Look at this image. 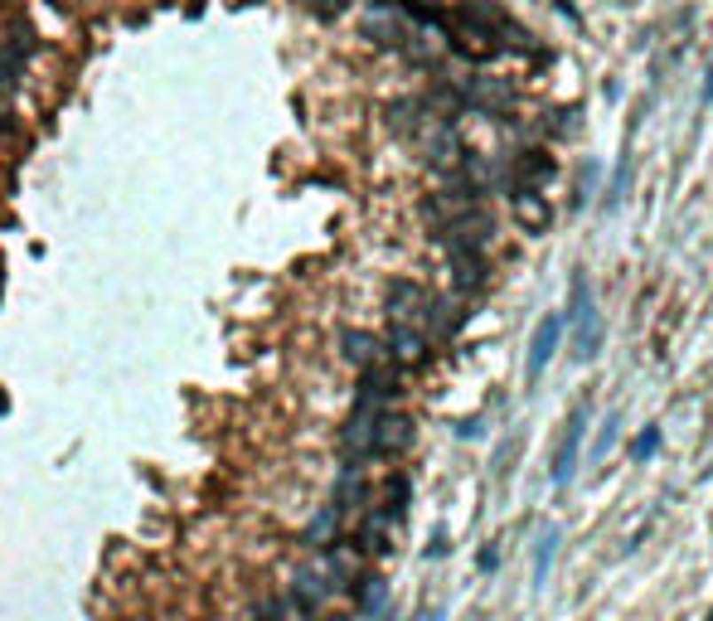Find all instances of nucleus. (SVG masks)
Segmentation results:
<instances>
[{"label": "nucleus", "mask_w": 713, "mask_h": 621, "mask_svg": "<svg viewBox=\"0 0 713 621\" xmlns=\"http://www.w3.org/2000/svg\"><path fill=\"white\" fill-rule=\"evenodd\" d=\"M568 345L577 365H592L602 350V310H597L587 272H573V296H568Z\"/></svg>", "instance_id": "f257e3e1"}, {"label": "nucleus", "mask_w": 713, "mask_h": 621, "mask_svg": "<svg viewBox=\"0 0 713 621\" xmlns=\"http://www.w3.org/2000/svg\"><path fill=\"white\" fill-rule=\"evenodd\" d=\"M388 320L418 326L422 335H427L432 326L447 330V320H442V302L427 292V287H418V282H394V287H388Z\"/></svg>", "instance_id": "f03ea898"}, {"label": "nucleus", "mask_w": 713, "mask_h": 621, "mask_svg": "<svg viewBox=\"0 0 713 621\" xmlns=\"http://www.w3.org/2000/svg\"><path fill=\"white\" fill-rule=\"evenodd\" d=\"M583 432H587V408L577 403L573 418H568L563 442H558V457H553V485H558V491H563V485L577 476V452H583Z\"/></svg>", "instance_id": "7ed1b4c3"}, {"label": "nucleus", "mask_w": 713, "mask_h": 621, "mask_svg": "<svg viewBox=\"0 0 713 621\" xmlns=\"http://www.w3.org/2000/svg\"><path fill=\"white\" fill-rule=\"evenodd\" d=\"M558 340H563V316H544L539 330H534V340H529V359H524V379H529V384H539V379H544V369H549Z\"/></svg>", "instance_id": "20e7f679"}, {"label": "nucleus", "mask_w": 713, "mask_h": 621, "mask_svg": "<svg viewBox=\"0 0 713 621\" xmlns=\"http://www.w3.org/2000/svg\"><path fill=\"white\" fill-rule=\"evenodd\" d=\"M451 287L461 296H475L485 287V253L475 248H451Z\"/></svg>", "instance_id": "39448f33"}, {"label": "nucleus", "mask_w": 713, "mask_h": 621, "mask_svg": "<svg viewBox=\"0 0 713 621\" xmlns=\"http://www.w3.org/2000/svg\"><path fill=\"white\" fill-rule=\"evenodd\" d=\"M330 593H335V583H330L325 568H302V573H296V587H292V602L302 607V612H316Z\"/></svg>", "instance_id": "423d86ee"}, {"label": "nucleus", "mask_w": 713, "mask_h": 621, "mask_svg": "<svg viewBox=\"0 0 713 621\" xmlns=\"http://www.w3.org/2000/svg\"><path fill=\"white\" fill-rule=\"evenodd\" d=\"M422 350H427V335H422L418 326H403V320L388 326V359H398V365H418Z\"/></svg>", "instance_id": "0eeeda50"}, {"label": "nucleus", "mask_w": 713, "mask_h": 621, "mask_svg": "<svg viewBox=\"0 0 713 621\" xmlns=\"http://www.w3.org/2000/svg\"><path fill=\"white\" fill-rule=\"evenodd\" d=\"M514 219H520L529 233H544L553 224V209H549V200H544L539 190H514Z\"/></svg>", "instance_id": "6e6552de"}, {"label": "nucleus", "mask_w": 713, "mask_h": 621, "mask_svg": "<svg viewBox=\"0 0 713 621\" xmlns=\"http://www.w3.org/2000/svg\"><path fill=\"white\" fill-rule=\"evenodd\" d=\"M345 359L359 369H369V365H379V359H388V350L379 345L374 335H364V330H345Z\"/></svg>", "instance_id": "1a4fd4ad"}, {"label": "nucleus", "mask_w": 713, "mask_h": 621, "mask_svg": "<svg viewBox=\"0 0 713 621\" xmlns=\"http://www.w3.org/2000/svg\"><path fill=\"white\" fill-rule=\"evenodd\" d=\"M549 175H553V161L544 151H529V155H520V165H514V190H539Z\"/></svg>", "instance_id": "9d476101"}, {"label": "nucleus", "mask_w": 713, "mask_h": 621, "mask_svg": "<svg viewBox=\"0 0 713 621\" xmlns=\"http://www.w3.org/2000/svg\"><path fill=\"white\" fill-rule=\"evenodd\" d=\"M355 597H359V612L364 617H379L384 612V602H388V583L384 578H374V573H364V578H355Z\"/></svg>", "instance_id": "9b49d317"}, {"label": "nucleus", "mask_w": 713, "mask_h": 621, "mask_svg": "<svg viewBox=\"0 0 713 621\" xmlns=\"http://www.w3.org/2000/svg\"><path fill=\"white\" fill-rule=\"evenodd\" d=\"M553 554H558V524H544L539 539H534V583H544V578H549Z\"/></svg>", "instance_id": "f8f14e48"}, {"label": "nucleus", "mask_w": 713, "mask_h": 621, "mask_svg": "<svg viewBox=\"0 0 713 621\" xmlns=\"http://www.w3.org/2000/svg\"><path fill=\"white\" fill-rule=\"evenodd\" d=\"M335 524H340V505H335V500H330V505H325V510H320V520L311 524V530H306V544H316V548H325V544H330V530H335Z\"/></svg>", "instance_id": "ddd939ff"}, {"label": "nucleus", "mask_w": 713, "mask_h": 621, "mask_svg": "<svg viewBox=\"0 0 713 621\" xmlns=\"http://www.w3.org/2000/svg\"><path fill=\"white\" fill-rule=\"evenodd\" d=\"M403 510H408V476H394V481H388V505H384V515L398 524Z\"/></svg>", "instance_id": "4468645a"}, {"label": "nucleus", "mask_w": 713, "mask_h": 621, "mask_svg": "<svg viewBox=\"0 0 713 621\" xmlns=\"http://www.w3.org/2000/svg\"><path fill=\"white\" fill-rule=\"evenodd\" d=\"M655 452H660V428H646V432L631 442V461H650Z\"/></svg>", "instance_id": "2eb2a0df"}, {"label": "nucleus", "mask_w": 713, "mask_h": 621, "mask_svg": "<svg viewBox=\"0 0 713 621\" xmlns=\"http://www.w3.org/2000/svg\"><path fill=\"white\" fill-rule=\"evenodd\" d=\"M616 422H622V418L612 413V418H607V428H602V437H597V457H607V452L616 447Z\"/></svg>", "instance_id": "dca6fc26"}, {"label": "nucleus", "mask_w": 713, "mask_h": 621, "mask_svg": "<svg viewBox=\"0 0 713 621\" xmlns=\"http://www.w3.org/2000/svg\"><path fill=\"white\" fill-rule=\"evenodd\" d=\"M306 5H311L316 15H325V20H330V15H340V10L349 5V0H306Z\"/></svg>", "instance_id": "f3484780"}, {"label": "nucleus", "mask_w": 713, "mask_h": 621, "mask_svg": "<svg viewBox=\"0 0 713 621\" xmlns=\"http://www.w3.org/2000/svg\"><path fill=\"white\" fill-rule=\"evenodd\" d=\"M475 563H481V573H495V563H500V548H481V558H475Z\"/></svg>", "instance_id": "a211bd4d"}, {"label": "nucleus", "mask_w": 713, "mask_h": 621, "mask_svg": "<svg viewBox=\"0 0 713 621\" xmlns=\"http://www.w3.org/2000/svg\"><path fill=\"white\" fill-rule=\"evenodd\" d=\"M447 554V530H432V544H427V558H442Z\"/></svg>", "instance_id": "6ab92c4d"}, {"label": "nucleus", "mask_w": 713, "mask_h": 621, "mask_svg": "<svg viewBox=\"0 0 713 621\" xmlns=\"http://www.w3.org/2000/svg\"><path fill=\"white\" fill-rule=\"evenodd\" d=\"M282 617H286V612H282V602H267V607H262V617H257V621H282Z\"/></svg>", "instance_id": "aec40b11"}, {"label": "nucleus", "mask_w": 713, "mask_h": 621, "mask_svg": "<svg viewBox=\"0 0 713 621\" xmlns=\"http://www.w3.org/2000/svg\"><path fill=\"white\" fill-rule=\"evenodd\" d=\"M704 98H713V68H709V83H704Z\"/></svg>", "instance_id": "412c9836"}, {"label": "nucleus", "mask_w": 713, "mask_h": 621, "mask_svg": "<svg viewBox=\"0 0 713 621\" xmlns=\"http://www.w3.org/2000/svg\"><path fill=\"white\" fill-rule=\"evenodd\" d=\"M422 621H442V612H427V617H422Z\"/></svg>", "instance_id": "4be33fe9"}, {"label": "nucleus", "mask_w": 713, "mask_h": 621, "mask_svg": "<svg viewBox=\"0 0 713 621\" xmlns=\"http://www.w3.org/2000/svg\"><path fill=\"white\" fill-rule=\"evenodd\" d=\"M330 621H355V617H330Z\"/></svg>", "instance_id": "5701e85b"}, {"label": "nucleus", "mask_w": 713, "mask_h": 621, "mask_svg": "<svg viewBox=\"0 0 713 621\" xmlns=\"http://www.w3.org/2000/svg\"><path fill=\"white\" fill-rule=\"evenodd\" d=\"M0 408H5V398H0Z\"/></svg>", "instance_id": "b1692460"}, {"label": "nucleus", "mask_w": 713, "mask_h": 621, "mask_svg": "<svg viewBox=\"0 0 713 621\" xmlns=\"http://www.w3.org/2000/svg\"><path fill=\"white\" fill-rule=\"evenodd\" d=\"M384 621H394V617H384Z\"/></svg>", "instance_id": "393cba45"}, {"label": "nucleus", "mask_w": 713, "mask_h": 621, "mask_svg": "<svg viewBox=\"0 0 713 621\" xmlns=\"http://www.w3.org/2000/svg\"><path fill=\"white\" fill-rule=\"evenodd\" d=\"M709 621H713V612H709Z\"/></svg>", "instance_id": "a878e982"}, {"label": "nucleus", "mask_w": 713, "mask_h": 621, "mask_svg": "<svg viewBox=\"0 0 713 621\" xmlns=\"http://www.w3.org/2000/svg\"><path fill=\"white\" fill-rule=\"evenodd\" d=\"M0 277H5V272H0Z\"/></svg>", "instance_id": "bb28decb"}]
</instances>
